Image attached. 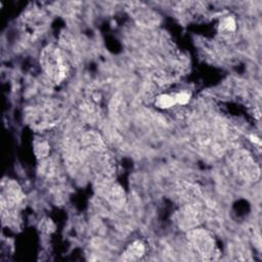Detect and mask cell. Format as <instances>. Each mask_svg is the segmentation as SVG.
<instances>
[{"label": "cell", "instance_id": "cell-1", "mask_svg": "<svg viewBox=\"0 0 262 262\" xmlns=\"http://www.w3.org/2000/svg\"><path fill=\"white\" fill-rule=\"evenodd\" d=\"M40 63L45 73L55 83H60L67 75V66L59 49L49 46L42 51Z\"/></svg>", "mask_w": 262, "mask_h": 262}, {"label": "cell", "instance_id": "cell-2", "mask_svg": "<svg viewBox=\"0 0 262 262\" xmlns=\"http://www.w3.org/2000/svg\"><path fill=\"white\" fill-rule=\"evenodd\" d=\"M235 167L238 173L248 181H256L259 179V168L252 157L246 152L237 153Z\"/></svg>", "mask_w": 262, "mask_h": 262}, {"label": "cell", "instance_id": "cell-3", "mask_svg": "<svg viewBox=\"0 0 262 262\" xmlns=\"http://www.w3.org/2000/svg\"><path fill=\"white\" fill-rule=\"evenodd\" d=\"M189 240L194 248L201 255L212 258L215 252L214 240L207 231L203 229H195L189 233Z\"/></svg>", "mask_w": 262, "mask_h": 262}, {"label": "cell", "instance_id": "cell-4", "mask_svg": "<svg viewBox=\"0 0 262 262\" xmlns=\"http://www.w3.org/2000/svg\"><path fill=\"white\" fill-rule=\"evenodd\" d=\"M199 216H200L199 211L195 207H193V206L184 207L180 213L179 218L180 226L184 229H192L198 224Z\"/></svg>", "mask_w": 262, "mask_h": 262}, {"label": "cell", "instance_id": "cell-5", "mask_svg": "<svg viewBox=\"0 0 262 262\" xmlns=\"http://www.w3.org/2000/svg\"><path fill=\"white\" fill-rule=\"evenodd\" d=\"M145 254V246L142 242H134L124 252L125 260H136Z\"/></svg>", "mask_w": 262, "mask_h": 262}, {"label": "cell", "instance_id": "cell-6", "mask_svg": "<svg viewBox=\"0 0 262 262\" xmlns=\"http://www.w3.org/2000/svg\"><path fill=\"white\" fill-rule=\"evenodd\" d=\"M156 105L159 108L162 109H169L173 106L176 105V101L174 98V96H170V95H161L157 98L156 100Z\"/></svg>", "mask_w": 262, "mask_h": 262}, {"label": "cell", "instance_id": "cell-7", "mask_svg": "<svg viewBox=\"0 0 262 262\" xmlns=\"http://www.w3.org/2000/svg\"><path fill=\"white\" fill-rule=\"evenodd\" d=\"M220 27L223 31L232 32V31L236 30V22L232 17H227L222 21Z\"/></svg>", "mask_w": 262, "mask_h": 262}, {"label": "cell", "instance_id": "cell-8", "mask_svg": "<svg viewBox=\"0 0 262 262\" xmlns=\"http://www.w3.org/2000/svg\"><path fill=\"white\" fill-rule=\"evenodd\" d=\"M174 98H175V101L176 104L179 105H186L190 100V95L188 92H179L176 93V95L174 96Z\"/></svg>", "mask_w": 262, "mask_h": 262}, {"label": "cell", "instance_id": "cell-9", "mask_svg": "<svg viewBox=\"0 0 262 262\" xmlns=\"http://www.w3.org/2000/svg\"><path fill=\"white\" fill-rule=\"evenodd\" d=\"M36 153L39 157H45L49 153V147L46 144H40L36 147Z\"/></svg>", "mask_w": 262, "mask_h": 262}]
</instances>
